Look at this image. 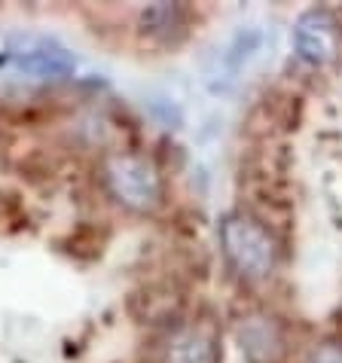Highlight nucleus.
Returning a JSON list of instances; mask_svg holds the SVG:
<instances>
[{
	"label": "nucleus",
	"mask_w": 342,
	"mask_h": 363,
	"mask_svg": "<svg viewBox=\"0 0 342 363\" xmlns=\"http://www.w3.org/2000/svg\"><path fill=\"white\" fill-rule=\"evenodd\" d=\"M220 247H224L226 263L233 266V272L245 281H263L272 275L275 269V238L257 217L236 211L226 214L220 223Z\"/></svg>",
	"instance_id": "f257e3e1"
},
{
	"label": "nucleus",
	"mask_w": 342,
	"mask_h": 363,
	"mask_svg": "<svg viewBox=\"0 0 342 363\" xmlns=\"http://www.w3.org/2000/svg\"><path fill=\"white\" fill-rule=\"evenodd\" d=\"M101 180L110 199L128 211H153L162 201V177L153 162L128 150H114L101 162Z\"/></svg>",
	"instance_id": "f03ea898"
},
{
	"label": "nucleus",
	"mask_w": 342,
	"mask_h": 363,
	"mask_svg": "<svg viewBox=\"0 0 342 363\" xmlns=\"http://www.w3.org/2000/svg\"><path fill=\"white\" fill-rule=\"evenodd\" d=\"M294 46L297 55L306 65H327L333 62L339 52V25L327 9H309L306 16H299L294 28Z\"/></svg>",
	"instance_id": "7ed1b4c3"
},
{
	"label": "nucleus",
	"mask_w": 342,
	"mask_h": 363,
	"mask_svg": "<svg viewBox=\"0 0 342 363\" xmlns=\"http://www.w3.org/2000/svg\"><path fill=\"white\" fill-rule=\"evenodd\" d=\"M238 339H241V354L248 357V363H285L287 360L285 330L272 318H263V315L248 318L238 330Z\"/></svg>",
	"instance_id": "20e7f679"
},
{
	"label": "nucleus",
	"mask_w": 342,
	"mask_h": 363,
	"mask_svg": "<svg viewBox=\"0 0 342 363\" xmlns=\"http://www.w3.org/2000/svg\"><path fill=\"white\" fill-rule=\"evenodd\" d=\"M220 348L214 333L202 327H177L159 345V363H217Z\"/></svg>",
	"instance_id": "39448f33"
},
{
	"label": "nucleus",
	"mask_w": 342,
	"mask_h": 363,
	"mask_svg": "<svg viewBox=\"0 0 342 363\" xmlns=\"http://www.w3.org/2000/svg\"><path fill=\"white\" fill-rule=\"evenodd\" d=\"M13 62L18 70L25 74H34V77H67L74 70V58L58 43L53 40H43V37H25L22 46L13 49Z\"/></svg>",
	"instance_id": "423d86ee"
},
{
	"label": "nucleus",
	"mask_w": 342,
	"mask_h": 363,
	"mask_svg": "<svg viewBox=\"0 0 342 363\" xmlns=\"http://www.w3.org/2000/svg\"><path fill=\"white\" fill-rule=\"evenodd\" d=\"M311 363H342V345H324L315 351Z\"/></svg>",
	"instance_id": "0eeeda50"
}]
</instances>
